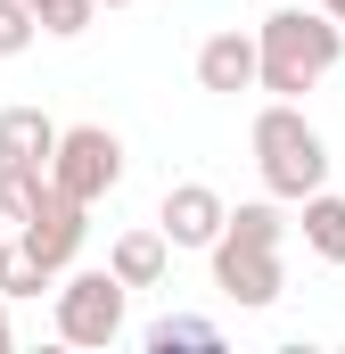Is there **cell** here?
I'll use <instances>...</instances> for the list:
<instances>
[{"mask_svg": "<svg viewBox=\"0 0 345 354\" xmlns=\"http://www.w3.org/2000/svg\"><path fill=\"white\" fill-rule=\"evenodd\" d=\"M321 8H329V17H337V25H345V0H321Z\"/></svg>", "mask_w": 345, "mask_h": 354, "instance_id": "ac0fdd59", "label": "cell"}, {"mask_svg": "<svg viewBox=\"0 0 345 354\" xmlns=\"http://www.w3.org/2000/svg\"><path fill=\"white\" fill-rule=\"evenodd\" d=\"M66 140V124H50L41 107H0V165H50Z\"/></svg>", "mask_w": 345, "mask_h": 354, "instance_id": "30bf717a", "label": "cell"}, {"mask_svg": "<svg viewBox=\"0 0 345 354\" xmlns=\"http://www.w3.org/2000/svg\"><path fill=\"white\" fill-rule=\"evenodd\" d=\"M279 248H288V223H279V198H247V206H230V223H222V239L206 248V264H214V288L230 297V305H279V288H288V264H279Z\"/></svg>", "mask_w": 345, "mask_h": 354, "instance_id": "6da1fadb", "label": "cell"}, {"mask_svg": "<svg viewBox=\"0 0 345 354\" xmlns=\"http://www.w3.org/2000/svg\"><path fill=\"white\" fill-rule=\"evenodd\" d=\"M8 305H17V297H0V354L17 346V322H8Z\"/></svg>", "mask_w": 345, "mask_h": 354, "instance_id": "e0dca14e", "label": "cell"}, {"mask_svg": "<svg viewBox=\"0 0 345 354\" xmlns=\"http://www.w3.org/2000/svg\"><path fill=\"white\" fill-rule=\"evenodd\" d=\"M197 91H214V99L263 91V41H255V33H239V25L206 33V41H197Z\"/></svg>", "mask_w": 345, "mask_h": 354, "instance_id": "52a82bcc", "label": "cell"}, {"mask_svg": "<svg viewBox=\"0 0 345 354\" xmlns=\"http://www.w3.org/2000/svg\"><path fill=\"white\" fill-rule=\"evenodd\" d=\"M50 198V165H0V214L33 223V206Z\"/></svg>", "mask_w": 345, "mask_h": 354, "instance_id": "5bb4252c", "label": "cell"}, {"mask_svg": "<svg viewBox=\"0 0 345 354\" xmlns=\"http://www.w3.org/2000/svg\"><path fill=\"white\" fill-rule=\"evenodd\" d=\"M17 231H25V248H33L41 264L66 280L75 256H83V239H90V206H83V198H66V189L50 181V198H41V206H33V223H17Z\"/></svg>", "mask_w": 345, "mask_h": 354, "instance_id": "8992f818", "label": "cell"}, {"mask_svg": "<svg viewBox=\"0 0 345 354\" xmlns=\"http://www.w3.org/2000/svg\"><path fill=\"white\" fill-rule=\"evenodd\" d=\"M263 8H271V0H263Z\"/></svg>", "mask_w": 345, "mask_h": 354, "instance_id": "44dd1931", "label": "cell"}, {"mask_svg": "<svg viewBox=\"0 0 345 354\" xmlns=\"http://www.w3.org/2000/svg\"><path fill=\"white\" fill-rule=\"evenodd\" d=\"M0 239H8V214H0Z\"/></svg>", "mask_w": 345, "mask_h": 354, "instance_id": "ffe728a7", "label": "cell"}, {"mask_svg": "<svg viewBox=\"0 0 345 354\" xmlns=\"http://www.w3.org/2000/svg\"><path fill=\"white\" fill-rule=\"evenodd\" d=\"M304 248H313L321 264H345V198L337 189H313V198H304Z\"/></svg>", "mask_w": 345, "mask_h": 354, "instance_id": "8fae6325", "label": "cell"}, {"mask_svg": "<svg viewBox=\"0 0 345 354\" xmlns=\"http://www.w3.org/2000/svg\"><path fill=\"white\" fill-rule=\"evenodd\" d=\"M107 272L124 280V288H157L172 272V239H165V223H148V231H124L115 248H107Z\"/></svg>", "mask_w": 345, "mask_h": 354, "instance_id": "9c48e42d", "label": "cell"}, {"mask_svg": "<svg viewBox=\"0 0 345 354\" xmlns=\"http://www.w3.org/2000/svg\"><path fill=\"white\" fill-rule=\"evenodd\" d=\"M157 223H165L172 248H214V239H222V223H230V206H222V189H214V181H172L165 206H157Z\"/></svg>", "mask_w": 345, "mask_h": 354, "instance_id": "ba28073f", "label": "cell"}, {"mask_svg": "<svg viewBox=\"0 0 345 354\" xmlns=\"http://www.w3.org/2000/svg\"><path fill=\"white\" fill-rule=\"evenodd\" d=\"M140 346H148V354H172V346L214 354V346H222V322H206V313H165V322H148V330H140Z\"/></svg>", "mask_w": 345, "mask_h": 354, "instance_id": "7c38bea8", "label": "cell"}, {"mask_svg": "<svg viewBox=\"0 0 345 354\" xmlns=\"http://www.w3.org/2000/svg\"><path fill=\"white\" fill-rule=\"evenodd\" d=\"M99 8H132V0H99Z\"/></svg>", "mask_w": 345, "mask_h": 354, "instance_id": "d6986e66", "label": "cell"}, {"mask_svg": "<svg viewBox=\"0 0 345 354\" xmlns=\"http://www.w3.org/2000/svg\"><path fill=\"white\" fill-rule=\"evenodd\" d=\"M124 280L115 272H66L58 280V338L66 346H115L124 338Z\"/></svg>", "mask_w": 345, "mask_h": 354, "instance_id": "277c9868", "label": "cell"}, {"mask_svg": "<svg viewBox=\"0 0 345 354\" xmlns=\"http://www.w3.org/2000/svg\"><path fill=\"white\" fill-rule=\"evenodd\" d=\"M263 41V91L271 99H304L313 83H329L345 58V25L313 0V8H288V0H271V17L255 25Z\"/></svg>", "mask_w": 345, "mask_h": 354, "instance_id": "7a4b0ae2", "label": "cell"}, {"mask_svg": "<svg viewBox=\"0 0 345 354\" xmlns=\"http://www.w3.org/2000/svg\"><path fill=\"white\" fill-rule=\"evenodd\" d=\"M33 17H41V33H58V41H75L90 33V17H99V0H25Z\"/></svg>", "mask_w": 345, "mask_h": 354, "instance_id": "9a60e30c", "label": "cell"}, {"mask_svg": "<svg viewBox=\"0 0 345 354\" xmlns=\"http://www.w3.org/2000/svg\"><path fill=\"white\" fill-rule=\"evenodd\" d=\"M247 149H255V174L271 198H313V189H329V140H321V124L296 107V99H271L255 115V132H247Z\"/></svg>", "mask_w": 345, "mask_h": 354, "instance_id": "3957f363", "label": "cell"}, {"mask_svg": "<svg viewBox=\"0 0 345 354\" xmlns=\"http://www.w3.org/2000/svg\"><path fill=\"white\" fill-rule=\"evenodd\" d=\"M33 33H41V17H33L25 0H0V58H25Z\"/></svg>", "mask_w": 345, "mask_h": 354, "instance_id": "2e32d148", "label": "cell"}, {"mask_svg": "<svg viewBox=\"0 0 345 354\" xmlns=\"http://www.w3.org/2000/svg\"><path fill=\"white\" fill-rule=\"evenodd\" d=\"M50 181H58L66 198L99 206V198L124 181V140H115L107 124H66V140H58V157H50Z\"/></svg>", "mask_w": 345, "mask_h": 354, "instance_id": "5b68a950", "label": "cell"}, {"mask_svg": "<svg viewBox=\"0 0 345 354\" xmlns=\"http://www.w3.org/2000/svg\"><path fill=\"white\" fill-rule=\"evenodd\" d=\"M50 280H58V272L25 248V231H17V239H0V297H41Z\"/></svg>", "mask_w": 345, "mask_h": 354, "instance_id": "4fadbf2b", "label": "cell"}]
</instances>
